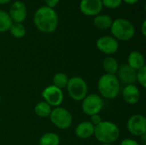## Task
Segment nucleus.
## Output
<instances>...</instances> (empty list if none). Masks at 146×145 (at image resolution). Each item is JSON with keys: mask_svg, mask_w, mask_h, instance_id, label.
<instances>
[{"mask_svg": "<svg viewBox=\"0 0 146 145\" xmlns=\"http://www.w3.org/2000/svg\"><path fill=\"white\" fill-rule=\"evenodd\" d=\"M33 22L35 26L44 33H51L58 26V15L54 9L46 5L39 7L34 13Z\"/></svg>", "mask_w": 146, "mask_h": 145, "instance_id": "f257e3e1", "label": "nucleus"}, {"mask_svg": "<svg viewBox=\"0 0 146 145\" xmlns=\"http://www.w3.org/2000/svg\"><path fill=\"white\" fill-rule=\"evenodd\" d=\"M94 136L101 144H112L120 137V128L118 126L109 121H103L94 127Z\"/></svg>", "mask_w": 146, "mask_h": 145, "instance_id": "f03ea898", "label": "nucleus"}, {"mask_svg": "<svg viewBox=\"0 0 146 145\" xmlns=\"http://www.w3.org/2000/svg\"><path fill=\"white\" fill-rule=\"evenodd\" d=\"M98 89L101 97L105 99H115L121 91V83L116 75L104 73L98 79Z\"/></svg>", "mask_w": 146, "mask_h": 145, "instance_id": "7ed1b4c3", "label": "nucleus"}, {"mask_svg": "<svg viewBox=\"0 0 146 145\" xmlns=\"http://www.w3.org/2000/svg\"><path fill=\"white\" fill-rule=\"evenodd\" d=\"M110 31L112 36L118 41H129L135 34L134 25L125 18H118L113 21Z\"/></svg>", "mask_w": 146, "mask_h": 145, "instance_id": "20e7f679", "label": "nucleus"}, {"mask_svg": "<svg viewBox=\"0 0 146 145\" xmlns=\"http://www.w3.org/2000/svg\"><path fill=\"white\" fill-rule=\"evenodd\" d=\"M66 88L69 97L76 102L82 101L88 93V85L86 80L80 76L68 79Z\"/></svg>", "mask_w": 146, "mask_h": 145, "instance_id": "39448f33", "label": "nucleus"}, {"mask_svg": "<svg viewBox=\"0 0 146 145\" xmlns=\"http://www.w3.org/2000/svg\"><path fill=\"white\" fill-rule=\"evenodd\" d=\"M49 117L51 123L56 128L61 130L69 128L73 123V116L71 113L62 107H56L51 110Z\"/></svg>", "mask_w": 146, "mask_h": 145, "instance_id": "423d86ee", "label": "nucleus"}, {"mask_svg": "<svg viewBox=\"0 0 146 145\" xmlns=\"http://www.w3.org/2000/svg\"><path fill=\"white\" fill-rule=\"evenodd\" d=\"M81 102V109L83 113L89 116L99 114L104 108L103 97L96 93L87 94Z\"/></svg>", "mask_w": 146, "mask_h": 145, "instance_id": "0eeeda50", "label": "nucleus"}, {"mask_svg": "<svg viewBox=\"0 0 146 145\" xmlns=\"http://www.w3.org/2000/svg\"><path fill=\"white\" fill-rule=\"evenodd\" d=\"M42 97L44 101L48 103L50 107H60L62 103L64 96L62 90L51 85L44 89L42 91Z\"/></svg>", "mask_w": 146, "mask_h": 145, "instance_id": "6e6552de", "label": "nucleus"}, {"mask_svg": "<svg viewBox=\"0 0 146 145\" xmlns=\"http://www.w3.org/2000/svg\"><path fill=\"white\" fill-rule=\"evenodd\" d=\"M128 132L136 137H141L146 134V119L143 115L137 114L132 115L127 123Z\"/></svg>", "mask_w": 146, "mask_h": 145, "instance_id": "1a4fd4ad", "label": "nucleus"}, {"mask_svg": "<svg viewBox=\"0 0 146 145\" xmlns=\"http://www.w3.org/2000/svg\"><path fill=\"white\" fill-rule=\"evenodd\" d=\"M96 46L99 51L102 53L110 56L118 51L119 49V42L113 36L104 35L100 37L97 42Z\"/></svg>", "mask_w": 146, "mask_h": 145, "instance_id": "9d476101", "label": "nucleus"}, {"mask_svg": "<svg viewBox=\"0 0 146 145\" xmlns=\"http://www.w3.org/2000/svg\"><path fill=\"white\" fill-rule=\"evenodd\" d=\"M8 13L13 22L22 23L27 18V9L25 3H23L22 1L17 0L12 3Z\"/></svg>", "mask_w": 146, "mask_h": 145, "instance_id": "9b49d317", "label": "nucleus"}, {"mask_svg": "<svg viewBox=\"0 0 146 145\" xmlns=\"http://www.w3.org/2000/svg\"><path fill=\"white\" fill-rule=\"evenodd\" d=\"M115 75L119 82L125 85H134V83L137 81V71L133 69L127 64L121 65Z\"/></svg>", "mask_w": 146, "mask_h": 145, "instance_id": "f8f14e48", "label": "nucleus"}, {"mask_svg": "<svg viewBox=\"0 0 146 145\" xmlns=\"http://www.w3.org/2000/svg\"><path fill=\"white\" fill-rule=\"evenodd\" d=\"M103 7L101 0H81L80 3L81 13L87 16H96L99 15Z\"/></svg>", "mask_w": 146, "mask_h": 145, "instance_id": "ddd939ff", "label": "nucleus"}, {"mask_svg": "<svg viewBox=\"0 0 146 145\" xmlns=\"http://www.w3.org/2000/svg\"><path fill=\"white\" fill-rule=\"evenodd\" d=\"M140 91L135 85H125L122 90V97L127 104H137L140 100Z\"/></svg>", "mask_w": 146, "mask_h": 145, "instance_id": "4468645a", "label": "nucleus"}, {"mask_svg": "<svg viewBox=\"0 0 146 145\" xmlns=\"http://www.w3.org/2000/svg\"><path fill=\"white\" fill-rule=\"evenodd\" d=\"M94 126L90 121H82L77 125L74 132L80 139H88L94 135Z\"/></svg>", "mask_w": 146, "mask_h": 145, "instance_id": "2eb2a0df", "label": "nucleus"}, {"mask_svg": "<svg viewBox=\"0 0 146 145\" xmlns=\"http://www.w3.org/2000/svg\"><path fill=\"white\" fill-rule=\"evenodd\" d=\"M127 65L136 71L144 68L145 64L143 54L138 50L131 51L127 57Z\"/></svg>", "mask_w": 146, "mask_h": 145, "instance_id": "dca6fc26", "label": "nucleus"}, {"mask_svg": "<svg viewBox=\"0 0 146 145\" xmlns=\"http://www.w3.org/2000/svg\"><path fill=\"white\" fill-rule=\"evenodd\" d=\"M102 67H103V69L105 72V73L115 75L120 66H119L118 61L115 57L109 56L103 60Z\"/></svg>", "mask_w": 146, "mask_h": 145, "instance_id": "f3484780", "label": "nucleus"}, {"mask_svg": "<svg viewBox=\"0 0 146 145\" xmlns=\"http://www.w3.org/2000/svg\"><path fill=\"white\" fill-rule=\"evenodd\" d=\"M113 20L111 16L106 14H99L95 16L93 20V24L94 26L100 30H107L110 28L112 25Z\"/></svg>", "mask_w": 146, "mask_h": 145, "instance_id": "a211bd4d", "label": "nucleus"}, {"mask_svg": "<svg viewBox=\"0 0 146 145\" xmlns=\"http://www.w3.org/2000/svg\"><path fill=\"white\" fill-rule=\"evenodd\" d=\"M60 137L54 132H46L43 134L38 141L39 145H59L60 144Z\"/></svg>", "mask_w": 146, "mask_h": 145, "instance_id": "6ab92c4d", "label": "nucleus"}, {"mask_svg": "<svg viewBox=\"0 0 146 145\" xmlns=\"http://www.w3.org/2000/svg\"><path fill=\"white\" fill-rule=\"evenodd\" d=\"M51 107L44 101L38 103L34 107V113L39 118H47L51 113Z\"/></svg>", "mask_w": 146, "mask_h": 145, "instance_id": "aec40b11", "label": "nucleus"}, {"mask_svg": "<svg viewBox=\"0 0 146 145\" xmlns=\"http://www.w3.org/2000/svg\"><path fill=\"white\" fill-rule=\"evenodd\" d=\"M13 21L5 10L0 9V32H5L9 30Z\"/></svg>", "mask_w": 146, "mask_h": 145, "instance_id": "412c9836", "label": "nucleus"}, {"mask_svg": "<svg viewBox=\"0 0 146 145\" xmlns=\"http://www.w3.org/2000/svg\"><path fill=\"white\" fill-rule=\"evenodd\" d=\"M68 82V77L66 73H56L52 79V83L53 85L56 87L62 90L63 88H66Z\"/></svg>", "mask_w": 146, "mask_h": 145, "instance_id": "4be33fe9", "label": "nucleus"}, {"mask_svg": "<svg viewBox=\"0 0 146 145\" xmlns=\"http://www.w3.org/2000/svg\"><path fill=\"white\" fill-rule=\"evenodd\" d=\"M9 31L10 34L15 38H23L26 35V32H27L26 27L22 23H16V22L12 23Z\"/></svg>", "mask_w": 146, "mask_h": 145, "instance_id": "5701e85b", "label": "nucleus"}, {"mask_svg": "<svg viewBox=\"0 0 146 145\" xmlns=\"http://www.w3.org/2000/svg\"><path fill=\"white\" fill-rule=\"evenodd\" d=\"M137 81L139 83V85L145 88L146 86V67L140 68L137 71Z\"/></svg>", "mask_w": 146, "mask_h": 145, "instance_id": "b1692460", "label": "nucleus"}, {"mask_svg": "<svg viewBox=\"0 0 146 145\" xmlns=\"http://www.w3.org/2000/svg\"><path fill=\"white\" fill-rule=\"evenodd\" d=\"M101 1H102L103 6L108 9L118 8L122 3V0H101Z\"/></svg>", "mask_w": 146, "mask_h": 145, "instance_id": "393cba45", "label": "nucleus"}, {"mask_svg": "<svg viewBox=\"0 0 146 145\" xmlns=\"http://www.w3.org/2000/svg\"><path fill=\"white\" fill-rule=\"evenodd\" d=\"M91 117V119H90V122L95 126H97V125H98L99 123H101L102 121H103V120H102V118H101V116H100V115L99 114H97V115H91L90 116Z\"/></svg>", "mask_w": 146, "mask_h": 145, "instance_id": "a878e982", "label": "nucleus"}, {"mask_svg": "<svg viewBox=\"0 0 146 145\" xmlns=\"http://www.w3.org/2000/svg\"><path fill=\"white\" fill-rule=\"evenodd\" d=\"M120 145H140L136 140L132 139V138H125L121 142ZM145 145V144H143Z\"/></svg>", "mask_w": 146, "mask_h": 145, "instance_id": "bb28decb", "label": "nucleus"}, {"mask_svg": "<svg viewBox=\"0 0 146 145\" xmlns=\"http://www.w3.org/2000/svg\"><path fill=\"white\" fill-rule=\"evenodd\" d=\"M44 1L46 6L52 8V9H54V7H56L58 4V3L60 2V0H44Z\"/></svg>", "mask_w": 146, "mask_h": 145, "instance_id": "cd10ccee", "label": "nucleus"}, {"mask_svg": "<svg viewBox=\"0 0 146 145\" xmlns=\"http://www.w3.org/2000/svg\"><path fill=\"white\" fill-rule=\"evenodd\" d=\"M145 26H146V21L145 20L142 23V26H141V32H142V34L144 37H145L146 35V30H145Z\"/></svg>", "mask_w": 146, "mask_h": 145, "instance_id": "c85d7f7f", "label": "nucleus"}, {"mask_svg": "<svg viewBox=\"0 0 146 145\" xmlns=\"http://www.w3.org/2000/svg\"><path fill=\"white\" fill-rule=\"evenodd\" d=\"M122 1H124L126 3H128V4H134V3H136L139 0H122Z\"/></svg>", "mask_w": 146, "mask_h": 145, "instance_id": "c756f323", "label": "nucleus"}, {"mask_svg": "<svg viewBox=\"0 0 146 145\" xmlns=\"http://www.w3.org/2000/svg\"><path fill=\"white\" fill-rule=\"evenodd\" d=\"M11 0H0V3L1 4H5V3H9Z\"/></svg>", "mask_w": 146, "mask_h": 145, "instance_id": "7c9ffc66", "label": "nucleus"}, {"mask_svg": "<svg viewBox=\"0 0 146 145\" xmlns=\"http://www.w3.org/2000/svg\"><path fill=\"white\" fill-rule=\"evenodd\" d=\"M101 145H112V144H102Z\"/></svg>", "mask_w": 146, "mask_h": 145, "instance_id": "2f4dec72", "label": "nucleus"}, {"mask_svg": "<svg viewBox=\"0 0 146 145\" xmlns=\"http://www.w3.org/2000/svg\"><path fill=\"white\" fill-rule=\"evenodd\" d=\"M0 103H1V95H0Z\"/></svg>", "mask_w": 146, "mask_h": 145, "instance_id": "473e14b6", "label": "nucleus"}]
</instances>
